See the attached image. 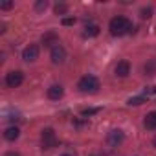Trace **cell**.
I'll return each instance as SVG.
<instances>
[{
  "mask_svg": "<svg viewBox=\"0 0 156 156\" xmlns=\"http://www.w3.org/2000/svg\"><path fill=\"white\" fill-rule=\"evenodd\" d=\"M62 156H70V154H62Z\"/></svg>",
  "mask_w": 156,
  "mask_h": 156,
  "instance_id": "23",
  "label": "cell"
},
{
  "mask_svg": "<svg viewBox=\"0 0 156 156\" xmlns=\"http://www.w3.org/2000/svg\"><path fill=\"white\" fill-rule=\"evenodd\" d=\"M116 75L118 77H127L129 73H130V62L129 61H119L118 64H116Z\"/></svg>",
  "mask_w": 156,
  "mask_h": 156,
  "instance_id": "8",
  "label": "cell"
},
{
  "mask_svg": "<svg viewBox=\"0 0 156 156\" xmlns=\"http://www.w3.org/2000/svg\"><path fill=\"white\" fill-rule=\"evenodd\" d=\"M101 108H83L81 110V114H83V118H88V116H94V114H98Z\"/></svg>",
  "mask_w": 156,
  "mask_h": 156,
  "instance_id": "15",
  "label": "cell"
},
{
  "mask_svg": "<svg viewBox=\"0 0 156 156\" xmlns=\"http://www.w3.org/2000/svg\"><path fill=\"white\" fill-rule=\"evenodd\" d=\"M48 8V2H46V0H37V2H35V9L37 11H44Z\"/></svg>",
  "mask_w": 156,
  "mask_h": 156,
  "instance_id": "16",
  "label": "cell"
},
{
  "mask_svg": "<svg viewBox=\"0 0 156 156\" xmlns=\"http://www.w3.org/2000/svg\"><path fill=\"white\" fill-rule=\"evenodd\" d=\"M64 59H66V50H64V46H62V44H55V46L51 48V61H53V64H62Z\"/></svg>",
  "mask_w": 156,
  "mask_h": 156,
  "instance_id": "6",
  "label": "cell"
},
{
  "mask_svg": "<svg viewBox=\"0 0 156 156\" xmlns=\"http://www.w3.org/2000/svg\"><path fill=\"white\" fill-rule=\"evenodd\" d=\"M22 81H24V73L22 72H9L8 75H6V85L9 87V88H17V87H20L22 85Z\"/></svg>",
  "mask_w": 156,
  "mask_h": 156,
  "instance_id": "4",
  "label": "cell"
},
{
  "mask_svg": "<svg viewBox=\"0 0 156 156\" xmlns=\"http://www.w3.org/2000/svg\"><path fill=\"white\" fill-rule=\"evenodd\" d=\"M37 57H39V46H37V44H30L28 48H24L22 59H24L26 62H33V61H37Z\"/></svg>",
  "mask_w": 156,
  "mask_h": 156,
  "instance_id": "7",
  "label": "cell"
},
{
  "mask_svg": "<svg viewBox=\"0 0 156 156\" xmlns=\"http://www.w3.org/2000/svg\"><path fill=\"white\" fill-rule=\"evenodd\" d=\"M127 103H129L130 107H138V105H143V103H147V98H145V96H136V98H130Z\"/></svg>",
  "mask_w": 156,
  "mask_h": 156,
  "instance_id": "14",
  "label": "cell"
},
{
  "mask_svg": "<svg viewBox=\"0 0 156 156\" xmlns=\"http://www.w3.org/2000/svg\"><path fill=\"white\" fill-rule=\"evenodd\" d=\"M77 88L85 94H94V92L99 90V79L96 75H85L79 79V83H77Z\"/></svg>",
  "mask_w": 156,
  "mask_h": 156,
  "instance_id": "2",
  "label": "cell"
},
{
  "mask_svg": "<svg viewBox=\"0 0 156 156\" xmlns=\"http://www.w3.org/2000/svg\"><path fill=\"white\" fill-rule=\"evenodd\" d=\"M108 30H110V35H114V37H121V35H127V33L132 31V22H130L127 17L118 15V17H114V19L110 20Z\"/></svg>",
  "mask_w": 156,
  "mask_h": 156,
  "instance_id": "1",
  "label": "cell"
},
{
  "mask_svg": "<svg viewBox=\"0 0 156 156\" xmlns=\"http://www.w3.org/2000/svg\"><path fill=\"white\" fill-rule=\"evenodd\" d=\"M41 141H42V149H53L57 145V136H55V130L53 129H44L42 134H41Z\"/></svg>",
  "mask_w": 156,
  "mask_h": 156,
  "instance_id": "3",
  "label": "cell"
},
{
  "mask_svg": "<svg viewBox=\"0 0 156 156\" xmlns=\"http://www.w3.org/2000/svg\"><path fill=\"white\" fill-rule=\"evenodd\" d=\"M11 8H13L11 0H2V2H0V9H11Z\"/></svg>",
  "mask_w": 156,
  "mask_h": 156,
  "instance_id": "18",
  "label": "cell"
},
{
  "mask_svg": "<svg viewBox=\"0 0 156 156\" xmlns=\"http://www.w3.org/2000/svg\"><path fill=\"white\" fill-rule=\"evenodd\" d=\"M152 145H154V147H156V138H154V140H152Z\"/></svg>",
  "mask_w": 156,
  "mask_h": 156,
  "instance_id": "22",
  "label": "cell"
},
{
  "mask_svg": "<svg viewBox=\"0 0 156 156\" xmlns=\"http://www.w3.org/2000/svg\"><path fill=\"white\" fill-rule=\"evenodd\" d=\"M152 15V8H143L141 9V19H149Z\"/></svg>",
  "mask_w": 156,
  "mask_h": 156,
  "instance_id": "19",
  "label": "cell"
},
{
  "mask_svg": "<svg viewBox=\"0 0 156 156\" xmlns=\"http://www.w3.org/2000/svg\"><path fill=\"white\" fill-rule=\"evenodd\" d=\"M57 39H59V37H57V33H55V31H48V33L42 37V44H44V46H51V48H53L55 44H59V42H57Z\"/></svg>",
  "mask_w": 156,
  "mask_h": 156,
  "instance_id": "11",
  "label": "cell"
},
{
  "mask_svg": "<svg viewBox=\"0 0 156 156\" xmlns=\"http://www.w3.org/2000/svg\"><path fill=\"white\" fill-rule=\"evenodd\" d=\"M123 140H125V134H123V130H119V129H114V130H110V132L107 134V143H108L110 147L121 145Z\"/></svg>",
  "mask_w": 156,
  "mask_h": 156,
  "instance_id": "5",
  "label": "cell"
},
{
  "mask_svg": "<svg viewBox=\"0 0 156 156\" xmlns=\"http://www.w3.org/2000/svg\"><path fill=\"white\" fill-rule=\"evenodd\" d=\"M99 30H101V28H99L98 24H88V26L85 28V33H83V35H85V37H98V35H99Z\"/></svg>",
  "mask_w": 156,
  "mask_h": 156,
  "instance_id": "13",
  "label": "cell"
},
{
  "mask_svg": "<svg viewBox=\"0 0 156 156\" xmlns=\"http://www.w3.org/2000/svg\"><path fill=\"white\" fill-rule=\"evenodd\" d=\"M145 129H149V130L156 129V110H152L145 116Z\"/></svg>",
  "mask_w": 156,
  "mask_h": 156,
  "instance_id": "12",
  "label": "cell"
},
{
  "mask_svg": "<svg viewBox=\"0 0 156 156\" xmlns=\"http://www.w3.org/2000/svg\"><path fill=\"white\" fill-rule=\"evenodd\" d=\"M62 94H64V88H62L61 85H51V87L48 88V98H50V99H53V101L61 99V98H62Z\"/></svg>",
  "mask_w": 156,
  "mask_h": 156,
  "instance_id": "9",
  "label": "cell"
},
{
  "mask_svg": "<svg viewBox=\"0 0 156 156\" xmlns=\"http://www.w3.org/2000/svg\"><path fill=\"white\" fill-rule=\"evenodd\" d=\"M19 136H20V130H19V127H8L6 130H4V138L8 140V141H15V140H19Z\"/></svg>",
  "mask_w": 156,
  "mask_h": 156,
  "instance_id": "10",
  "label": "cell"
},
{
  "mask_svg": "<svg viewBox=\"0 0 156 156\" xmlns=\"http://www.w3.org/2000/svg\"><path fill=\"white\" fill-rule=\"evenodd\" d=\"M4 156H20V154H19V152H15V151H9V152H6Z\"/></svg>",
  "mask_w": 156,
  "mask_h": 156,
  "instance_id": "21",
  "label": "cell"
},
{
  "mask_svg": "<svg viewBox=\"0 0 156 156\" xmlns=\"http://www.w3.org/2000/svg\"><path fill=\"white\" fill-rule=\"evenodd\" d=\"M73 22H75V19H70V17H68V19H62V24H64V26H72Z\"/></svg>",
  "mask_w": 156,
  "mask_h": 156,
  "instance_id": "20",
  "label": "cell"
},
{
  "mask_svg": "<svg viewBox=\"0 0 156 156\" xmlns=\"http://www.w3.org/2000/svg\"><path fill=\"white\" fill-rule=\"evenodd\" d=\"M66 11H68V6H66V4H57V6H55V13H57V15H64Z\"/></svg>",
  "mask_w": 156,
  "mask_h": 156,
  "instance_id": "17",
  "label": "cell"
}]
</instances>
